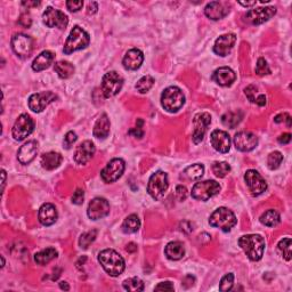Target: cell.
<instances>
[{
	"label": "cell",
	"mask_w": 292,
	"mask_h": 292,
	"mask_svg": "<svg viewBox=\"0 0 292 292\" xmlns=\"http://www.w3.org/2000/svg\"><path fill=\"white\" fill-rule=\"evenodd\" d=\"M54 62V54L49 51H44L38 55L32 62V69L39 72L48 69Z\"/></svg>",
	"instance_id": "obj_27"
},
{
	"label": "cell",
	"mask_w": 292,
	"mask_h": 292,
	"mask_svg": "<svg viewBox=\"0 0 292 292\" xmlns=\"http://www.w3.org/2000/svg\"><path fill=\"white\" fill-rule=\"evenodd\" d=\"M169 187L168 182V175L164 171H156L155 174L151 176L148 180L147 192L148 194L154 200H161Z\"/></svg>",
	"instance_id": "obj_6"
},
{
	"label": "cell",
	"mask_w": 292,
	"mask_h": 292,
	"mask_svg": "<svg viewBox=\"0 0 292 292\" xmlns=\"http://www.w3.org/2000/svg\"><path fill=\"white\" fill-rule=\"evenodd\" d=\"M239 245L248 258L252 261H258L264 256L265 240L258 234H248L240 237Z\"/></svg>",
	"instance_id": "obj_1"
},
{
	"label": "cell",
	"mask_w": 292,
	"mask_h": 292,
	"mask_svg": "<svg viewBox=\"0 0 292 292\" xmlns=\"http://www.w3.org/2000/svg\"><path fill=\"white\" fill-rule=\"evenodd\" d=\"M275 14V7H260V8L249 10L245 15V21L252 25H259L271 20Z\"/></svg>",
	"instance_id": "obj_16"
},
{
	"label": "cell",
	"mask_w": 292,
	"mask_h": 292,
	"mask_svg": "<svg viewBox=\"0 0 292 292\" xmlns=\"http://www.w3.org/2000/svg\"><path fill=\"white\" fill-rule=\"evenodd\" d=\"M83 7V1H67V8L72 11V13H75V11H79Z\"/></svg>",
	"instance_id": "obj_49"
},
{
	"label": "cell",
	"mask_w": 292,
	"mask_h": 292,
	"mask_svg": "<svg viewBox=\"0 0 292 292\" xmlns=\"http://www.w3.org/2000/svg\"><path fill=\"white\" fill-rule=\"evenodd\" d=\"M244 180L251 194L255 195V197L263 194L267 190V184L265 182V179L261 177L258 171L253 170V169H250V170L245 172Z\"/></svg>",
	"instance_id": "obj_14"
},
{
	"label": "cell",
	"mask_w": 292,
	"mask_h": 292,
	"mask_svg": "<svg viewBox=\"0 0 292 292\" xmlns=\"http://www.w3.org/2000/svg\"><path fill=\"white\" fill-rule=\"evenodd\" d=\"M211 79H213L217 84H219V86L230 87L234 82H235L236 74L230 68L221 67V68L216 69V70L214 71Z\"/></svg>",
	"instance_id": "obj_22"
},
{
	"label": "cell",
	"mask_w": 292,
	"mask_h": 292,
	"mask_svg": "<svg viewBox=\"0 0 292 292\" xmlns=\"http://www.w3.org/2000/svg\"><path fill=\"white\" fill-rule=\"evenodd\" d=\"M122 86H124V79L118 72L110 71L103 76L102 91L105 98L113 97V96L119 94Z\"/></svg>",
	"instance_id": "obj_8"
},
{
	"label": "cell",
	"mask_w": 292,
	"mask_h": 292,
	"mask_svg": "<svg viewBox=\"0 0 292 292\" xmlns=\"http://www.w3.org/2000/svg\"><path fill=\"white\" fill-rule=\"evenodd\" d=\"M54 69L61 79H69L74 73V67L68 61H59L54 65Z\"/></svg>",
	"instance_id": "obj_32"
},
{
	"label": "cell",
	"mask_w": 292,
	"mask_h": 292,
	"mask_svg": "<svg viewBox=\"0 0 292 292\" xmlns=\"http://www.w3.org/2000/svg\"><path fill=\"white\" fill-rule=\"evenodd\" d=\"M124 286V289L127 291H133V292H138L144 290V283L141 279L138 278H130L127 279L122 283Z\"/></svg>",
	"instance_id": "obj_38"
},
{
	"label": "cell",
	"mask_w": 292,
	"mask_h": 292,
	"mask_svg": "<svg viewBox=\"0 0 292 292\" xmlns=\"http://www.w3.org/2000/svg\"><path fill=\"white\" fill-rule=\"evenodd\" d=\"M229 13V5L227 2L213 1L209 2L205 8L206 16L213 21H218L227 16Z\"/></svg>",
	"instance_id": "obj_23"
},
{
	"label": "cell",
	"mask_w": 292,
	"mask_h": 292,
	"mask_svg": "<svg viewBox=\"0 0 292 292\" xmlns=\"http://www.w3.org/2000/svg\"><path fill=\"white\" fill-rule=\"evenodd\" d=\"M219 192H220V185L216 180H205V182L194 184L192 188V198L199 201H208Z\"/></svg>",
	"instance_id": "obj_7"
},
{
	"label": "cell",
	"mask_w": 292,
	"mask_h": 292,
	"mask_svg": "<svg viewBox=\"0 0 292 292\" xmlns=\"http://www.w3.org/2000/svg\"><path fill=\"white\" fill-rule=\"evenodd\" d=\"M57 98V96L52 91H44V93H38L30 96L29 98V107L33 112L40 113L47 107L51 103H53Z\"/></svg>",
	"instance_id": "obj_15"
},
{
	"label": "cell",
	"mask_w": 292,
	"mask_h": 292,
	"mask_svg": "<svg viewBox=\"0 0 292 292\" xmlns=\"http://www.w3.org/2000/svg\"><path fill=\"white\" fill-rule=\"evenodd\" d=\"M164 253H166L168 259L179 260L185 255V248H184V244L182 242L174 241L167 244L166 249H164Z\"/></svg>",
	"instance_id": "obj_29"
},
{
	"label": "cell",
	"mask_w": 292,
	"mask_h": 292,
	"mask_svg": "<svg viewBox=\"0 0 292 292\" xmlns=\"http://www.w3.org/2000/svg\"><path fill=\"white\" fill-rule=\"evenodd\" d=\"M283 161V155L281 153L275 151V152H272L270 155H268V159H267V164H268V168L271 169V170H275V169H278L280 166H281Z\"/></svg>",
	"instance_id": "obj_43"
},
{
	"label": "cell",
	"mask_w": 292,
	"mask_h": 292,
	"mask_svg": "<svg viewBox=\"0 0 292 292\" xmlns=\"http://www.w3.org/2000/svg\"><path fill=\"white\" fill-rule=\"evenodd\" d=\"M234 145L241 152H250L258 145V137L250 132H240L234 136Z\"/></svg>",
	"instance_id": "obj_18"
},
{
	"label": "cell",
	"mask_w": 292,
	"mask_h": 292,
	"mask_svg": "<svg viewBox=\"0 0 292 292\" xmlns=\"http://www.w3.org/2000/svg\"><path fill=\"white\" fill-rule=\"evenodd\" d=\"M96 152L95 144L91 141H84L76 147L74 152V161L80 166L87 164L93 159Z\"/></svg>",
	"instance_id": "obj_20"
},
{
	"label": "cell",
	"mask_w": 292,
	"mask_h": 292,
	"mask_svg": "<svg viewBox=\"0 0 292 292\" xmlns=\"http://www.w3.org/2000/svg\"><path fill=\"white\" fill-rule=\"evenodd\" d=\"M83 200H84V192L81 188H78L74 192V194L72 195V202L74 203V205H82L83 203Z\"/></svg>",
	"instance_id": "obj_47"
},
{
	"label": "cell",
	"mask_w": 292,
	"mask_h": 292,
	"mask_svg": "<svg viewBox=\"0 0 292 292\" xmlns=\"http://www.w3.org/2000/svg\"><path fill=\"white\" fill-rule=\"evenodd\" d=\"M60 287H61V289H63V290H69V286H68L67 282H61Z\"/></svg>",
	"instance_id": "obj_58"
},
{
	"label": "cell",
	"mask_w": 292,
	"mask_h": 292,
	"mask_svg": "<svg viewBox=\"0 0 292 292\" xmlns=\"http://www.w3.org/2000/svg\"><path fill=\"white\" fill-rule=\"evenodd\" d=\"M176 198L178 199V201H184L187 197V190L185 186L183 185H178L176 187Z\"/></svg>",
	"instance_id": "obj_50"
},
{
	"label": "cell",
	"mask_w": 292,
	"mask_h": 292,
	"mask_svg": "<svg viewBox=\"0 0 292 292\" xmlns=\"http://www.w3.org/2000/svg\"><path fill=\"white\" fill-rule=\"evenodd\" d=\"M42 21L48 28H59L61 30L67 28L69 23L67 15L61 10L52 8V7H48L45 10L44 15H42Z\"/></svg>",
	"instance_id": "obj_12"
},
{
	"label": "cell",
	"mask_w": 292,
	"mask_h": 292,
	"mask_svg": "<svg viewBox=\"0 0 292 292\" xmlns=\"http://www.w3.org/2000/svg\"><path fill=\"white\" fill-rule=\"evenodd\" d=\"M142 125H143V121L138 120L137 127H135V128H133V129L129 130L130 135H134V137H136V138H142V137H143L144 132H143V129H142Z\"/></svg>",
	"instance_id": "obj_48"
},
{
	"label": "cell",
	"mask_w": 292,
	"mask_h": 292,
	"mask_svg": "<svg viewBox=\"0 0 292 292\" xmlns=\"http://www.w3.org/2000/svg\"><path fill=\"white\" fill-rule=\"evenodd\" d=\"M236 41V36L234 33H227V34H222L218 38V39L215 41L214 45V52L217 55L225 57L227 56L228 54L232 52V49L235 45Z\"/></svg>",
	"instance_id": "obj_21"
},
{
	"label": "cell",
	"mask_w": 292,
	"mask_h": 292,
	"mask_svg": "<svg viewBox=\"0 0 292 292\" xmlns=\"http://www.w3.org/2000/svg\"><path fill=\"white\" fill-rule=\"evenodd\" d=\"M34 129V121L29 114H21L13 126V137L16 141H23L32 134Z\"/></svg>",
	"instance_id": "obj_9"
},
{
	"label": "cell",
	"mask_w": 292,
	"mask_h": 292,
	"mask_svg": "<svg viewBox=\"0 0 292 292\" xmlns=\"http://www.w3.org/2000/svg\"><path fill=\"white\" fill-rule=\"evenodd\" d=\"M141 227V220L138 218L137 215H129L128 217H126V219L122 222L121 228L124 230V233L126 234H133L136 233L138 229Z\"/></svg>",
	"instance_id": "obj_34"
},
{
	"label": "cell",
	"mask_w": 292,
	"mask_h": 292,
	"mask_svg": "<svg viewBox=\"0 0 292 292\" xmlns=\"http://www.w3.org/2000/svg\"><path fill=\"white\" fill-rule=\"evenodd\" d=\"M110 214V205L104 198H95L88 206V217L91 220H98Z\"/></svg>",
	"instance_id": "obj_17"
},
{
	"label": "cell",
	"mask_w": 292,
	"mask_h": 292,
	"mask_svg": "<svg viewBox=\"0 0 292 292\" xmlns=\"http://www.w3.org/2000/svg\"><path fill=\"white\" fill-rule=\"evenodd\" d=\"M278 248L280 252H281L282 257L286 260L290 261L291 260V239L290 237H287V239H283L279 242L278 244Z\"/></svg>",
	"instance_id": "obj_41"
},
{
	"label": "cell",
	"mask_w": 292,
	"mask_h": 292,
	"mask_svg": "<svg viewBox=\"0 0 292 292\" xmlns=\"http://www.w3.org/2000/svg\"><path fill=\"white\" fill-rule=\"evenodd\" d=\"M291 141V134L290 133H283L278 137V142L280 144H288Z\"/></svg>",
	"instance_id": "obj_52"
},
{
	"label": "cell",
	"mask_w": 292,
	"mask_h": 292,
	"mask_svg": "<svg viewBox=\"0 0 292 292\" xmlns=\"http://www.w3.org/2000/svg\"><path fill=\"white\" fill-rule=\"evenodd\" d=\"M211 122V117L209 113L202 112L198 113L193 119V134H192V140L195 144H199L203 141L207 129Z\"/></svg>",
	"instance_id": "obj_13"
},
{
	"label": "cell",
	"mask_w": 292,
	"mask_h": 292,
	"mask_svg": "<svg viewBox=\"0 0 292 292\" xmlns=\"http://www.w3.org/2000/svg\"><path fill=\"white\" fill-rule=\"evenodd\" d=\"M210 142L213 147L216 149L217 152L222 153H228L230 149V137L228 133L224 132V130L216 129L211 133L210 135Z\"/></svg>",
	"instance_id": "obj_19"
},
{
	"label": "cell",
	"mask_w": 292,
	"mask_h": 292,
	"mask_svg": "<svg viewBox=\"0 0 292 292\" xmlns=\"http://www.w3.org/2000/svg\"><path fill=\"white\" fill-rule=\"evenodd\" d=\"M126 168L125 161L122 159L111 160L101 172V177L105 183H114L121 177Z\"/></svg>",
	"instance_id": "obj_11"
},
{
	"label": "cell",
	"mask_w": 292,
	"mask_h": 292,
	"mask_svg": "<svg viewBox=\"0 0 292 292\" xmlns=\"http://www.w3.org/2000/svg\"><path fill=\"white\" fill-rule=\"evenodd\" d=\"M161 104L168 112H177L185 104V96L178 87H169L161 95Z\"/></svg>",
	"instance_id": "obj_5"
},
{
	"label": "cell",
	"mask_w": 292,
	"mask_h": 292,
	"mask_svg": "<svg viewBox=\"0 0 292 292\" xmlns=\"http://www.w3.org/2000/svg\"><path fill=\"white\" fill-rule=\"evenodd\" d=\"M1 176H2V191H3V188H5V184H6V171L3 170H1Z\"/></svg>",
	"instance_id": "obj_57"
},
{
	"label": "cell",
	"mask_w": 292,
	"mask_h": 292,
	"mask_svg": "<svg viewBox=\"0 0 292 292\" xmlns=\"http://www.w3.org/2000/svg\"><path fill=\"white\" fill-rule=\"evenodd\" d=\"M110 119L105 113H103L97 121H96L94 127V136L104 140L110 134Z\"/></svg>",
	"instance_id": "obj_28"
},
{
	"label": "cell",
	"mask_w": 292,
	"mask_h": 292,
	"mask_svg": "<svg viewBox=\"0 0 292 292\" xmlns=\"http://www.w3.org/2000/svg\"><path fill=\"white\" fill-rule=\"evenodd\" d=\"M89 34L84 31L83 29L80 28V26H74L71 30L70 34H69L67 41H65L63 53L69 55V54L80 51V49H84L89 46Z\"/></svg>",
	"instance_id": "obj_4"
},
{
	"label": "cell",
	"mask_w": 292,
	"mask_h": 292,
	"mask_svg": "<svg viewBox=\"0 0 292 292\" xmlns=\"http://www.w3.org/2000/svg\"><path fill=\"white\" fill-rule=\"evenodd\" d=\"M1 260H2V265H1V266L3 267V266H5V259H3V257H1Z\"/></svg>",
	"instance_id": "obj_59"
},
{
	"label": "cell",
	"mask_w": 292,
	"mask_h": 292,
	"mask_svg": "<svg viewBox=\"0 0 292 292\" xmlns=\"http://www.w3.org/2000/svg\"><path fill=\"white\" fill-rule=\"evenodd\" d=\"M11 47L17 56L26 59L31 55L33 51V40L31 37L26 36V34L17 33L11 39Z\"/></svg>",
	"instance_id": "obj_10"
},
{
	"label": "cell",
	"mask_w": 292,
	"mask_h": 292,
	"mask_svg": "<svg viewBox=\"0 0 292 292\" xmlns=\"http://www.w3.org/2000/svg\"><path fill=\"white\" fill-rule=\"evenodd\" d=\"M203 172H205V167L202 164H192V166L187 167L183 172V176L187 179L191 180H197L200 179L203 176Z\"/></svg>",
	"instance_id": "obj_37"
},
{
	"label": "cell",
	"mask_w": 292,
	"mask_h": 292,
	"mask_svg": "<svg viewBox=\"0 0 292 292\" xmlns=\"http://www.w3.org/2000/svg\"><path fill=\"white\" fill-rule=\"evenodd\" d=\"M38 153V143L36 141H29L18 149L17 159L22 164H29L34 160Z\"/></svg>",
	"instance_id": "obj_24"
},
{
	"label": "cell",
	"mask_w": 292,
	"mask_h": 292,
	"mask_svg": "<svg viewBox=\"0 0 292 292\" xmlns=\"http://www.w3.org/2000/svg\"><path fill=\"white\" fill-rule=\"evenodd\" d=\"M22 3H23V5H24V6H28V7H31V6L37 7V6H39V5H40V2H39V1H33V2H32V1H28V2H26V1H23Z\"/></svg>",
	"instance_id": "obj_54"
},
{
	"label": "cell",
	"mask_w": 292,
	"mask_h": 292,
	"mask_svg": "<svg viewBox=\"0 0 292 292\" xmlns=\"http://www.w3.org/2000/svg\"><path fill=\"white\" fill-rule=\"evenodd\" d=\"M174 289H175L174 284L169 281H166V282H161L157 284L154 290L155 291H174Z\"/></svg>",
	"instance_id": "obj_51"
},
{
	"label": "cell",
	"mask_w": 292,
	"mask_h": 292,
	"mask_svg": "<svg viewBox=\"0 0 292 292\" xmlns=\"http://www.w3.org/2000/svg\"><path fill=\"white\" fill-rule=\"evenodd\" d=\"M256 73L259 76H265V75L271 74V69H270V67H268L267 62L265 61V59H263V57H260V59H258V61H257Z\"/></svg>",
	"instance_id": "obj_44"
},
{
	"label": "cell",
	"mask_w": 292,
	"mask_h": 292,
	"mask_svg": "<svg viewBox=\"0 0 292 292\" xmlns=\"http://www.w3.org/2000/svg\"><path fill=\"white\" fill-rule=\"evenodd\" d=\"M154 79L151 75H145L143 78H141L136 83V89L140 91L141 94H146L151 90V88L154 84Z\"/></svg>",
	"instance_id": "obj_39"
},
{
	"label": "cell",
	"mask_w": 292,
	"mask_h": 292,
	"mask_svg": "<svg viewBox=\"0 0 292 292\" xmlns=\"http://www.w3.org/2000/svg\"><path fill=\"white\" fill-rule=\"evenodd\" d=\"M239 3L240 5H242V6H244V7H252V6H256V3H257V1H250V2H245V1H239Z\"/></svg>",
	"instance_id": "obj_55"
},
{
	"label": "cell",
	"mask_w": 292,
	"mask_h": 292,
	"mask_svg": "<svg viewBox=\"0 0 292 292\" xmlns=\"http://www.w3.org/2000/svg\"><path fill=\"white\" fill-rule=\"evenodd\" d=\"M286 115H288V114H287V113H283V114L276 115V117H275V119H274V121H275V122H278V124H279V122H282V121L284 120V119H283V120H282V119H281V118H284V117H286Z\"/></svg>",
	"instance_id": "obj_56"
},
{
	"label": "cell",
	"mask_w": 292,
	"mask_h": 292,
	"mask_svg": "<svg viewBox=\"0 0 292 292\" xmlns=\"http://www.w3.org/2000/svg\"><path fill=\"white\" fill-rule=\"evenodd\" d=\"M144 61V55L140 49L133 48L126 53V55L122 60V64L126 69L128 70H137L138 68H141L142 63Z\"/></svg>",
	"instance_id": "obj_26"
},
{
	"label": "cell",
	"mask_w": 292,
	"mask_h": 292,
	"mask_svg": "<svg viewBox=\"0 0 292 292\" xmlns=\"http://www.w3.org/2000/svg\"><path fill=\"white\" fill-rule=\"evenodd\" d=\"M97 237V230H90V232L83 233L81 236H80L79 240V245L81 249H88V247L93 243Z\"/></svg>",
	"instance_id": "obj_42"
},
{
	"label": "cell",
	"mask_w": 292,
	"mask_h": 292,
	"mask_svg": "<svg viewBox=\"0 0 292 292\" xmlns=\"http://www.w3.org/2000/svg\"><path fill=\"white\" fill-rule=\"evenodd\" d=\"M242 118H243V113H242L241 111H236V112H227L222 115L221 121L226 127L233 129L242 121Z\"/></svg>",
	"instance_id": "obj_36"
},
{
	"label": "cell",
	"mask_w": 292,
	"mask_h": 292,
	"mask_svg": "<svg viewBox=\"0 0 292 292\" xmlns=\"http://www.w3.org/2000/svg\"><path fill=\"white\" fill-rule=\"evenodd\" d=\"M245 96H247L249 101L253 104H257L259 106H265L266 105V96L263 94H258V89L255 86H248L244 89Z\"/></svg>",
	"instance_id": "obj_33"
},
{
	"label": "cell",
	"mask_w": 292,
	"mask_h": 292,
	"mask_svg": "<svg viewBox=\"0 0 292 292\" xmlns=\"http://www.w3.org/2000/svg\"><path fill=\"white\" fill-rule=\"evenodd\" d=\"M259 220L261 224L267 226V227H275L281 221V217H280V214L278 211L274 209H270L261 215Z\"/></svg>",
	"instance_id": "obj_31"
},
{
	"label": "cell",
	"mask_w": 292,
	"mask_h": 292,
	"mask_svg": "<svg viewBox=\"0 0 292 292\" xmlns=\"http://www.w3.org/2000/svg\"><path fill=\"white\" fill-rule=\"evenodd\" d=\"M98 261L111 276H119L125 271V259L112 249H105L98 253Z\"/></svg>",
	"instance_id": "obj_2"
},
{
	"label": "cell",
	"mask_w": 292,
	"mask_h": 292,
	"mask_svg": "<svg viewBox=\"0 0 292 292\" xmlns=\"http://www.w3.org/2000/svg\"><path fill=\"white\" fill-rule=\"evenodd\" d=\"M98 9V6L96 2H89V5H88V13L89 14H95L96 11Z\"/></svg>",
	"instance_id": "obj_53"
},
{
	"label": "cell",
	"mask_w": 292,
	"mask_h": 292,
	"mask_svg": "<svg viewBox=\"0 0 292 292\" xmlns=\"http://www.w3.org/2000/svg\"><path fill=\"white\" fill-rule=\"evenodd\" d=\"M57 257V251L54 248H47L44 249L39 252H37L34 255V261L38 265H46L48 264L49 261H52L53 259H55Z\"/></svg>",
	"instance_id": "obj_35"
},
{
	"label": "cell",
	"mask_w": 292,
	"mask_h": 292,
	"mask_svg": "<svg viewBox=\"0 0 292 292\" xmlns=\"http://www.w3.org/2000/svg\"><path fill=\"white\" fill-rule=\"evenodd\" d=\"M76 140H78V135L74 132H69L64 137V146L65 148H70L71 146L75 143Z\"/></svg>",
	"instance_id": "obj_46"
},
{
	"label": "cell",
	"mask_w": 292,
	"mask_h": 292,
	"mask_svg": "<svg viewBox=\"0 0 292 292\" xmlns=\"http://www.w3.org/2000/svg\"><path fill=\"white\" fill-rule=\"evenodd\" d=\"M213 172L218 178H224L229 174L230 166L227 162H215L213 164Z\"/></svg>",
	"instance_id": "obj_40"
},
{
	"label": "cell",
	"mask_w": 292,
	"mask_h": 292,
	"mask_svg": "<svg viewBox=\"0 0 292 292\" xmlns=\"http://www.w3.org/2000/svg\"><path fill=\"white\" fill-rule=\"evenodd\" d=\"M38 217H39V221L41 222V225L52 226L56 222L59 215H57L55 206L52 205V203H45V205L40 207Z\"/></svg>",
	"instance_id": "obj_25"
},
{
	"label": "cell",
	"mask_w": 292,
	"mask_h": 292,
	"mask_svg": "<svg viewBox=\"0 0 292 292\" xmlns=\"http://www.w3.org/2000/svg\"><path fill=\"white\" fill-rule=\"evenodd\" d=\"M234 284V274L233 273H228L224 278L221 279L220 284H219V290L220 291H230Z\"/></svg>",
	"instance_id": "obj_45"
},
{
	"label": "cell",
	"mask_w": 292,
	"mask_h": 292,
	"mask_svg": "<svg viewBox=\"0 0 292 292\" xmlns=\"http://www.w3.org/2000/svg\"><path fill=\"white\" fill-rule=\"evenodd\" d=\"M209 224L222 232H229L237 224V219L232 210L225 208V207H220L210 215Z\"/></svg>",
	"instance_id": "obj_3"
},
{
	"label": "cell",
	"mask_w": 292,
	"mask_h": 292,
	"mask_svg": "<svg viewBox=\"0 0 292 292\" xmlns=\"http://www.w3.org/2000/svg\"><path fill=\"white\" fill-rule=\"evenodd\" d=\"M61 162H62V155L56 152H49L45 153L41 156V166L46 170H54V169L59 168Z\"/></svg>",
	"instance_id": "obj_30"
}]
</instances>
